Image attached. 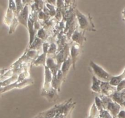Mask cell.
I'll use <instances>...</instances> for the list:
<instances>
[{"label": "cell", "instance_id": "1", "mask_svg": "<svg viewBox=\"0 0 125 118\" xmlns=\"http://www.w3.org/2000/svg\"><path fill=\"white\" fill-rule=\"evenodd\" d=\"M75 14L78 21V26L79 29L83 31H96L92 18L89 15V18L82 13L78 9H75Z\"/></svg>", "mask_w": 125, "mask_h": 118}, {"label": "cell", "instance_id": "2", "mask_svg": "<svg viewBox=\"0 0 125 118\" xmlns=\"http://www.w3.org/2000/svg\"><path fill=\"white\" fill-rule=\"evenodd\" d=\"M90 67L92 69L94 73V76L98 78L103 82H109L112 76L109 73H107L103 68L96 64L94 61H91L90 62Z\"/></svg>", "mask_w": 125, "mask_h": 118}, {"label": "cell", "instance_id": "3", "mask_svg": "<svg viewBox=\"0 0 125 118\" xmlns=\"http://www.w3.org/2000/svg\"><path fill=\"white\" fill-rule=\"evenodd\" d=\"M44 67H45V81H44L42 91L45 92L53 88L51 86L53 76H52V73L47 66H45Z\"/></svg>", "mask_w": 125, "mask_h": 118}, {"label": "cell", "instance_id": "4", "mask_svg": "<svg viewBox=\"0 0 125 118\" xmlns=\"http://www.w3.org/2000/svg\"><path fill=\"white\" fill-rule=\"evenodd\" d=\"M29 6L25 5L22 11L17 15L19 23L24 25L26 28H28V22L29 20Z\"/></svg>", "mask_w": 125, "mask_h": 118}, {"label": "cell", "instance_id": "5", "mask_svg": "<svg viewBox=\"0 0 125 118\" xmlns=\"http://www.w3.org/2000/svg\"><path fill=\"white\" fill-rule=\"evenodd\" d=\"M71 39H72V42H73L74 43H76L80 46H82L86 40L85 37V31L81 30V29L79 30L77 28L72 35Z\"/></svg>", "mask_w": 125, "mask_h": 118}, {"label": "cell", "instance_id": "6", "mask_svg": "<svg viewBox=\"0 0 125 118\" xmlns=\"http://www.w3.org/2000/svg\"><path fill=\"white\" fill-rule=\"evenodd\" d=\"M80 45L74 42L72 43L70 45V57L72 58L73 67L74 69H75L76 62L79 54H80Z\"/></svg>", "mask_w": 125, "mask_h": 118}, {"label": "cell", "instance_id": "7", "mask_svg": "<svg viewBox=\"0 0 125 118\" xmlns=\"http://www.w3.org/2000/svg\"><path fill=\"white\" fill-rule=\"evenodd\" d=\"M46 66H47L52 73L53 77H56L57 72L61 69L57 64L55 57L54 56H48L46 58Z\"/></svg>", "mask_w": 125, "mask_h": 118}, {"label": "cell", "instance_id": "8", "mask_svg": "<svg viewBox=\"0 0 125 118\" xmlns=\"http://www.w3.org/2000/svg\"><path fill=\"white\" fill-rule=\"evenodd\" d=\"M117 91V87L111 85L109 82H103L101 84V93L102 95L110 97Z\"/></svg>", "mask_w": 125, "mask_h": 118}, {"label": "cell", "instance_id": "9", "mask_svg": "<svg viewBox=\"0 0 125 118\" xmlns=\"http://www.w3.org/2000/svg\"><path fill=\"white\" fill-rule=\"evenodd\" d=\"M121 107L122 106L120 104L115 102L112 100L107 104L106 110L111 113L113 118H116L118 116V114L120 111Z\"/></svg>", "mask_w": 125, "mask_h": 118}, {"label": "cell", "instance_id": "10", "mask_svg": "<svg viewBox=\"0 0 125 118\" xmlns=\"http://www.w3.org/2000/svg\"><path fill=\"white\" fill-rule=\"evenodd\" d=\"M41 95L46 98L50 102L56 100L59 98L57 91L54 88H52L48 91H42Z\"/></svg>", "mask_w": 125, "mask_h": 118}, {"label": "cell", "instance_id": "11", "mask_svg": "<svg viewBox=\"0 0 125 118\" xmlns=\"http://www.w3.org/2000/svg\"><path fill=\"white\" fill-rule=\"evenodd\" d=\"M28 31H29V46H30L32 42H34V40H35L36 36L35 35H37V31L34 28V22H32L31 20H28Z\"/></svg>", "mask_w": 125, "mask_h": 118}, {"label": "cell", "instance_id": "12", "mask_svg": "<svg viewBox=\"0 0 125 118\" xmlns=\"http://www.w3.org/2000/svg\"><path fill=\"white\" fill-rule=\"evenodd\" d=\"M72 66H73V64H72V60L70 56L63 62V64H62V66L61 67V70L62 71V73H63V81L65 80L66 77H67V73L69 71L70 67Z\"/></svg>", "mask_w": 125, "mask_h": 118}, {"label": "cell", "instance_id": "13", "mask_svg": "<svg viewBox=\"0 0 125 118\" xmlns=\"http://www.w3.org/2000/svg\"><path fill=\"white\" fill-rule=\"evenodd\" d=\"M15 16L17 15L13 12V11L8 7L7 11H6V15H5L4 19V22L5 24L8 26H10Z\"/></svg>", "mask_w": 125, "mask_h": 118}, {"label": "cell", "instance_id": "14", "mask_svg": "<svg viewBox=\"0 0 125 118\" xmlns=\"http://www.w3.org/2000/svg\"><path fill=\"white\" fill-rule=\"evenodd\" d=\"M124 80H125V69L124 71H123V72H122V73H121L119 75L112 76L111 80H110L109 83L111 85L117 87L118 86V84L122 81Z\"/></svg>", "mask_w": 125, "mask_h": 118}, {"label": "cell", "instance_id": "15", "mask_svg": "<svg viewBox=\"0 0 125 118\" xmlns=\"http://www.w3.org/2000/svg\"><path fill=\"white\" fill-rule=\"evenodd\" d=\"M102 81L96 78L95 76H93L92 84L91 86V89L92 91L96 93H101V84Z\"/></svg>", "mask_w": 125, "mask_h": 118}, {"label": "cell", "instance_id": "16", "mask_svg": "<svg viewBox=\"0 0 125 118\" xmlns=\"http://www.w3.org/2000/svg\"><path fill=\"white\" fill-rule=\"evenodd\" d=\"M46 58H47V54L42 52V53L40 54L36 59L32 62L33 65L35 66H46Z\"/></svg>", "mask_w": 125, "mask_h": 118}, {"label": "cell", "instance_id": "17", "mask_svg": "<svg viewBox=\"0 0 125 118\" xmlns=\"http://www.w3.org/2000/svg\"><path fill=\"white\" fill-rule=\"evenodd\" d=\"M44 42L42 39H39V37H36L35 39V40H34V42H32V44L29 46L28 49L29 50H36V51H40V49L41 48H42V45L43 44Z\"/></svg>", "mask_w": 125, "mask_h": 118}, {"label": "cell", "instance_id": "18", "mask_svg": "<svg viewBox=\"0 0 125 118\" xmlns=\"http://www.w3.org/2000/svg\"><path fill=\"white\" fill-rule=\"evenodd\" d=\"M109 97H111V99H112L114 102L120 104L121 106H122L123 102H125L123 99V95H122V92L116 91L115 93H114L113 94H112Z\"/></svg>", "mask_w": 125, "mask_h": 118}, {"label": "cell", "instance_id": "19", "mask_svg": "<svg viewBox=\"0 0 125 118\" xmlns=\"http://www.w3.org/2000/svg\"><path fill=\"white\" fill-rule=\"evenodd\" d=\"M57 53H58V47H57V44L55 42L50 43L48 51L47 56L55 57Z\"/></svg>", "mask_w": 125, "mask_h": 118}, {"label": "cell", "instance_id": "20", "mask_svg": "<svg viewBox=\"0 0 125 118\" xmlns=\"http://www.w3.org/2000/svg\"><path fill=\"white\" fill-rule=\"evenodd\" d=\"M50 35L48 34V32L45 30L43 28H42L41 29H39L37 33V37L45 42L47 40Z\"/></svg>", "mask_w": 125, "mask_h": 118}, {"label": "cell", "instance_id": "21", "mask_svg": "<svg viewBox=\"0 0 125 118\" xmlns=\"http://www.w3.org/2000/svg\"><path fill=\"white\" fill-rule=\"evenodd\" d=\"M46 8L48 9V11L49 15L51 18H53L56 16V13H57V9L56 8V6H53L52 4H50L49 3H45Z\"/></svg>", "mask_w": 125, "mask_h": 118}, {"label": "cell", "instance_id": "22", "mask_svg": "<svg viewBox=\"0 0 125 118\" xmlns=\"http://www.w3.org/2000/svg\"><path fill=\"white\" fill-rule=\"evenodd\" d=\"M56 9L59 10L62 13V15L65 13V7L64 0H56Z\"/></svg>", "mask_w": 125, "mask_h": 118}, {"label": "cell", "instance_id": "23", "mask_svg": "<svg viewBox=\"0 0 125 118\" xmlns=\"http://www.w3.org/2000/svg\"><path fill=\"white\" fill-rule=\"evenodd\" d=\"M34 4L39 12L43 11L44 6L45 5V1L44 0H33Z\"/></svg>", "mask_w": 125, "mask_h": 118}, {"label": "cell", "instance_id": "24", "mask_svg": "<svg viewBox=\"0 0 125 118\" xmlns=\"http://www.w3.org/2000/svg\"><path fill=\"white\" fill-rule=\"evenodd\" d=\"M18 24H19V21H18V18H17V16H15L9 26V34H12L15 31Z\"/></svg>", "mask_w": 125, "mask_h": 118}, {"label": "cell", "instance_id": "25", "mask_svg": "<svg viewBox=\"0 0 125 118\" xmlns=\"http://www.w3.org/2000/svg\"><path fill=\"white\" fill-rule=\"evenodd\" d=\"M95 104L100 111L103 110H104V109L103 103L102 100H101V98H100V97H95Z\"/></svg>", "mask_w": 125, "mask_h": 118}, {"label": "cell", "instance_id": "26", "mask_svg": "<svg viewBox=\"0 0 125 118\" xmlns=\"http://www.w3.org/2000/svg\"><path fill=\"white\" fill-rule=\"evenodd\" d=\"M15 2L16 7H17V15L18 13L22 11V9L24 7V5L23 4V0H14Z\"/></svg>", "mask_w": 125, "mask_h": 118}, {"label": "cell", "instance_id": "27", "mask_svg": "<svg viewBox=\"0 0 125 118\" xmlns=\"http://www.w3.org/2000/svg\"><path fill=\"white\" fill-rule=\"evenodd\" d=\"M100 118H113L112 115L107 110H103L100 111Z\"/></svg>", "mask_w": 125, "mask_h": 118}, {"label": "cell", "instance_id": "28", "mask_svg": "<svg viewBox=\"0 0 125 118\" xmlns=\"http://www.w3.org/2000/svg\"><path fill=\"white\" fill-rule=\"evenodd\" d=\"M125 89V80L122 81L117 86V91L121 92Z\"/></svg>", "mask_w": 125, "mask_h": 118}, {"label": "cell", "instance_id": "29", "mask_svg": "<svg viewBox=\"0 0 125 118\" xmlns=\"http://www.w3.org/2000/svg\"><path fill=\"white\" fill-rule=\"evenodd\" d=\"M34 3L33 0H23V4L24 6L25 5H29V6H31L32 4Z\"/></svg>", "mask_w": 125, "mask_h": 118}, {"label": "cell", "instance_id": "30", "mask_svg": "<svg viewBox=\"0 0 125 118\" xmlns=\"http://www.w3.org/2000/svg\"><path fill=\"white\" fill-rule=\"evenodd\" d=\"M117 117L118 118H125V110H120Z\"/></svg>", "mask_w": 125, "mask_h": 118}, {"label": "cell", "instance_id": "31", "mask_svg": "<svg viewBox=\"0 0 125 118\" xmlns=\"http://www.w3.org/2000/svg\"><path fill=\"white\" fill-rule=\"evenodd\" d=\"M46 3H49L56 7V0H44Z\"/></svg>", "mask_w": 125, "mask_h": 118}, {"label": "cell", "instance_id": "32", "mask_svg": "<svg viewBox=\"0 0 125 118\" xmlns=\"http://www.w3.org/2000/svg\"><path fill=\"white\" fill-rule=\"evenodd\" d=\"M122 15H123V20H125V8L124 9L123 12H122Z\"/></svg>", "mask_w": 125, "mask_h": 118}, {"label": "cell", "instance_id": "33", "mask_svg": "<svg viewBox=\"0 0 125 118\" xmlns=\"http://www.w3.org/2000/svg\"><path fill=\"white\" fill-rule=\"evenodd\" d=\"M122 106H124V108H125V102H123V104H122Z\"/></svg>", "mask_w": 125, "mask_h": 118}, {"label": "cell", "instance_id": "34", "mask_svg": "<svg viewBox=\"0 0 125 118\" xmlns=\"http://www.w3.org/2000/svg\"><path fill=\"white\" fill-rule=\"evenodd\" d=\"M74 1H75V0H74Z\"/></svg>", "mask_w": 125, "mask_h": 118}, {"label": "cell", "instance_id": "35", "mask_svg": "<svg viewBox=\"0 0 125 118\" xmlns=\"http://www.w3.org/2000/svg\"></svg>", "mask_w": 125, "mask_h": 118}, {"label": "cell", "instance_id": "36", "mask_svg": "<svg viewBox=\"0 0 125 118\" xmlns=\"http://www.w3.org/2000/svg\"><path fill=\"white\" fill-rule=\"evenodd\" d=\"M75 1H76V0H75Z\"/></svg>", "mask_w": 125, "mask_h": 118}, {"label": "cell", "instance_id": "37", "mask_svg": "<svg viewBox=\"0 0 125 118\" xmlns=\"http://www.w3.org/2000/svg\"><path fill=\"white\" fill-rule=\"evenodd\" d=\"M124 21H125V20H124Z\"/></svg>", "mask_w": 125, "mask_h": 118}]
</instances>
